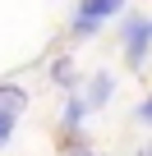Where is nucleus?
<instances>
[{
  "mask_svg": "<svg viewBox=\"0 0 152 156\" xmlns=\"http://www.w3.org/2000/svg\"><path fill=\"white\" fill-rule=\"evenodd\" d=\"M92 115V106L83 101V92H69L65 110H60V129H83V119Z\"/></svg>",
  "mask_w": 152,
  "mask_h": 156,
  "instance_id": "obj_5",
  "label": "nucleus"
},
{
  "mask_svg": "<svg viewBox=\"0 0 152 156\" xmlns=\"http://www.w3.org/2000/svg\"><path fill=\"white\" fill-rule=\"evenodd\" d=\"M14 124H19L14 115H0V151L9 147V138H14Z\"/></svg>",
  "mask_w": 152,
  "mask_h": 156,
  "instance_id": "obj_8",
  "label": "nucleus"
},
{
  "mask_svg": "<svg viewBox=\"0 0 152 156\" xmlns=\"http://www.w3.org/2000/svg\"><path fill=\"white\" fill-rule=\"evenodd\" d=\"M120 51H124V64L134 73L147 64V51H152V19L147 14H124V23H120Z\"/></svg>",
  "mask_w": 152,
  "mask_h": 156,
  "instance_id": "obj_1",
  "label": "nucleus"
},
{
  "mask_svg": "<svg viewBox=\"0 0 152 156\" xmlns=\"http://www.w3.org/2000/svg\"><path fill=\"white\" fill-rule=\"evenodd\" d=\"M79 156H92V151H79Z\"/></svg>",
  "mask_w": 152,
  "mask_h": 156,
  "instance_id": "obj_11",
  "label": "nucleus"
},
{
  "mask_svg": "<svg viewBox=\"0 0 152 156\" xmlns=\"http://www.w3.org/2000/svg\"><path fill=\"white\" fill-rule=\"evenodd\" d=\"M51 83L55 87H65V92H79V69H74V60L69 55H60V60H51Z\"/></svg>",
  "mask_w": 152,
  "mask_h": 156,
  "instance_id": "obj_6",
  "label": "nucleus"
},
{
  "mask_svg": "<svg viewBox=\"0 0 152 156\" xmlns=\"http://www.w3.org/2000/svg\"><path fill=\"white\" fill-rule=\"evenodd\" d=\"M97 32H102L97 19H83V14H74V19H69V37H74V41H92Z\"/></svg>",
  "mask_w": 152,
  "mask_h": 156,
  "instance_id": "obj_7",
  "label": "nucleus"
},
{
  "mask_svg": "<svg viewBox=\"0 0 152 156\" xmlns=\"http://www.w3.org/2000/svg\"><path fill=\"white\" fill-rule=\"evenodd\" d=\"M111 97H115V73L97 69L88 83H83V101H88L92 110H106V106H111Z\"/></svg>",
  "mask_w": 152,
  "mask_h": 156,
  "instance_id": "obj_2",
  "label": "nucleus"
},
{
  "mask_svg": "<svg viewBox=\"0 0 152 156\" xmlns=\"http://www.w3.org/2000/svg\"><path fill=\"white\" fill-rule=\"evenodd\" d=\"M134 119H138V124H152V92H147V97L138 101V110H134Z\"/></svg>",
  "mask_w": 152,
  "mask_h": 156,
  "instance_id": "obj_9",
  "label": "nucleus"
},
{
  "mask_svg": "<svg viewBox=\"0 0 152 156\" xmlns=\"http://www.w3.org/2000/svg\"><path fill=\"white\" fill-rule=\"evenodd\" d=\"M138 156H152V142H147V147H138Z\"/></svg>",
  "mask_w": 152,
  "mask_h": 156,
  "instance_id": "obj_10",
  "label": "nucleus"
},
{
  "mask_svg": "<svg viewBox=\"0 0 152 156\" xmlns=\"http://www.w3.org/2000/svg\"><path fill=\"white\" fill-rule=\"evenodd\" d=\"M28 110V87H19V83H9V78H0V115H23Z\"/></svg>",
  "mask_w": 152,
  "mask_h": 156,
  "instance_id": "obj_4",
  "label": "nucleus"
},
{
  "mask_svg": "<svg viewBox=\"0 0 152 156\" xmlns=\"http://www.w3.org/2000/svg\"><path fill=\"white\" fill-rule=\"evenodd\" d=\"M124 5H129V0H79V5H74V14H83V19H97V23H106V19L124 14Z\"/></svg>",
  "mask_w": 152,
  "mask_h": 156,
  "instance_id": "obj_3",
  "label": "nucleus"
}]
</instances>
